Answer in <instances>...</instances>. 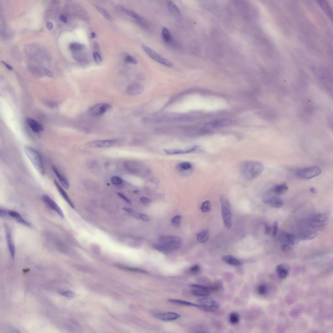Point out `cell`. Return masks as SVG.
<instances>
[{
	"label": "cell",
	"mask_w": 333,
	"mask_h": 333,
	"mask_svg": "<svg viewBox=\"0 0 333 333\" xmlns=\"http://www.w3.org/2000/svg\"><path fill=\"white\" fill-rule=\"evenodd\" d=\"M278 222L275 221L274 222L273 226V234L274 236H276L278 232Z\"/></svg>",
	"instance_id": "c3c4849f"
},
{
	"label": "cell",
	"mask_w": 333,
	"mask_h": 333,
	"mask_svg": "<svg viewBox=\"0 0 333 333\" xmlns=\"http://www.w3.org/2000/svg\"><path fill=\"white\" fill-rule=\"evenodd\" d=\"M167 6L169 10L172 13L177 15H179L180 11L179 7L175 3L171 1H168Z\"/></svg>",
	"instance_id": "4316f807"
},
{
	"label": "cell",
	"mask_w": 333,
	"mask_h": 333,
	"mask_svg": "<svg viewBox=\"0 0 333 333\" xmlns=\"http://www.w3.org/2000/svg\"><path fill=\"white\" fill-rule=\"evenodd\" d=\"M264 233L266 235H269L270 234L271 230V227L269 224L265 223H264Z\"/></svg>",
	"instance_id": "7dc6e473"
},
{
	"label": "cell",
	"mask_w": 333,
	"mask_h": 333,
	"mask_svg": "<svg viewBox=\"0 0 333 333\" xmlns=\"http://www.w3.org/2000/svg\"><path fill=\"white\" fill-rule=\"evenodd\" d=\"M142 48L149 57L158 63L168 67H171L173 66V64L172 62L162 57L156 52L147 45L143 44Z\"/></svg>",
	"instance_id": "52a82bcc"
},
{
	"label": "cell",
	"mask_w": 333,
	"mask_h": 333,
	"mask_svg": "<svg viewBox=\"0 0 333 333\" xmlns=\"http://www.w3.org/2000/svg\"><path fill=\"white\" fill-rule=\"evenodd\" d=\"M60 20L64 23H66L67 22V19L66 16L63 15H62L60 17Z\"/></svg>",
	"instance_id": "11a10c76"
},
{
	"label": "cell",
	"mask_w": 333,
	"mask_h": 333,
	"mask_svg": "<svg viewBox=\"0 0 333 333\" xmlns=\"http://www.w3.org/2000/svg\"><path fill=\"white\" fill-rule=\"evenodd\" d=\"M179 168L182 170H186L190 169L192 167L191 163L185 162L180 163L179 165Z\"/></svg>",
	"instance_id": "f35d334b"
},
{
	"label": "cell",
	"mask_w": 333,
	"mask_h": 333,
	"mask_svg": "<svg viewBox=\"0 0 333 333\" xmlns=\"http://www.w3.org/2000/svg\"><path fill=\"white\" fill-rule=\"evenodd\" d=\"M201 306L200 309L207 312H213L218 309L219 303L213 299L206 297H202L198 301Z\"/></svg>",
	"instance_id": "ba28073f"
},
{
	"label": "cell",
	"mask_w": 333,
	"mask_h": 333,
	"mask_svg": "<svg viewBox=\"0 0 333 333\" xmlns=\"http://www.w3.org/2000/svg\"><path fill=\"white\" fill-rule=\"evenodd\" d=\"M317 235V232L314 230H307L302 233L300 238L302 240H310L315 238Z\"/></svg>",
	"instance_id": "d4e9b609"
},
{
	"label": "cell",
	"mask_w": 333,
	"mask_h": 333,
	"mask_svg": "<svg viewBox=\"0 0 333 333\" xmlns=\"http://www.w3.org/2000/svg\"><path fill=\"white\" fill-rule=\"evenodd\" d=\"M139 191L138 190H135L134 191H133V193H134L136 194H138V193H139Z\"/></svg>",
	"instance_id": "94428289"
},
{
	"label": "cell",
	"mask_w": 333,
	"mask_h": 333,
	"mask_svg": "<svg viewBox=\"0 0 333 333\" xmlns=\"http://www.w3.org/2000/svg\"><path fill=\"white\" fill-rule=\"evenodd\" d=\"M140 200L142 203L145 204H148L150 202V201L148 198L144 197L141 198Z\"/></svg>",
	"instance_id": "f907efd6"
},
{
	"label": "cell",
	"mask_w": 333,
	"mask_h": 333,
	"mask_svg": "<svg viewBox=\"0 0 333 333\" xmlns=\"http://www.w3.org/2000/svg\"><path fill=\"white\" fill-rule=\"evenodd\" d=\"M276 271L280 278H285L288 275L289 267L285 264H280L276 267Z\"/></svg>",
	"instance_id": "cb8c5ba5"
},
{
	"label": "cell",
	"mask_w": 333,
	"mask_h": 333,
	"mask_svg": "<svg viewBox=\"0 0 333 333\" xmlns=\"http://www.w3.org/2000/svg\"><path fill=\"white\" fill-rule=\"evenodd\" d=\"M181 216L179 215L174 216L171 221L172 225L176 228H179L181 223Z\"/></svg>",
	"instance_id": "836d02e7"
},
{
	"label": "cell",
	"mask_w": 333,
	"mask_h": 333,
	"mask_svg": "<svg viewBox=\"0 0 333 333\" xmlns=\"http://www.w3.org/2000/svg\"><path fill=\"white\" fill-rule=\"evenodd\" d=\"M211 208V203L209 201H206L202 204L201 209L203 213H207L210 211Z\"/></svg>",
	"instance_id": "d6a6232c"
},
{
	"label": "cell",
	"mask_w": 333,
	"mask_h": 333,
	"mask_svg": "<svg viewBox=\"0 0 333 333\" xmlns=\"http://www.w3.org/2000/svg\"><path fill=\"white\" fill-rule=\"evenodd\" d=\"M122 210L129 213H132L134 212L132 208H129L124 207L122 208Z\"/></svg>",
	"instance_id": "816d5d0a"
},
{
	"label": "cell",
	"mask_w": 333,
	"mask_h": 333,
	"mask_svg": "<svg viewBox=\"0 0 333 333\" xmlns=\"http://www.w3.org/2000/svg\"><path fill=\"white\" fill-rule=\"evenodd\" d=\"M117 143V140H102L93 141L91 143V145L93 147L95 148H104L111 147L116 144Z\"/></svg>",
	"instance_id": "2e32d148"
},
{
	"label": "cell",
	"mask_w": 333,
	"mask_h": 333,
	"mask_svg": "<svg viewBox=\"0 0 333 333\" xmlns=\"http://www.w3.org/2000/svg\"><path fill=\"white\" fill-rule=\"evenodd\" d=\"M69 47L73 50L80 51L85 48V46L77 43H73L70 44Z\"/></svg>",
	"instance_id": "e575fe53"
},
{
	"label": "cell",
	"mask_w": 333,
	"mask_h": 333,
	"mask_svg": "<svg viewBox=\"0 0 333 333\" xmlns=\"http://www.w3.org/2000/svg\"><path fill=\"white\" fill-rule=\"evenodd\" d=\"M42 198L43 202L47 206L55 211L62 218H63L64 215L63 211L51 198L47 195H44L42 196Z\"/></svg>",
	"instance_id": "30bf717a"
},
{
	"label": "cell",
	"mask_w": 333,
	"mask_h": 333,
	"mask_svg": "<svg viewBox=\"0 0 333 333\" xmlns=\"http://www.w3.org/2000/svg\"><path fill=\"white\" fill-rule=\"evenodd\" d=\"M322 172V169L320 167L314 166L298 169L296 171L295 175L300 178L308 180L318 176Z\"/></svg>",
	"instance_id": "5b68a950"
},
{
	"label": "cell",
	"mask_w": 333,
	"mask_h": 333,
	"mask_svg": "<svg viewBox=\"0 0 333 333\" xmlns=\"http://www.w3.org/2000/svg\"><path fill=\"white\" fill-rule=\"evenodd\" d=\"M137 218L144 221L148 222L149 220V217L147 214L142 213H138L136 215Z\"/></svg>",
	"instance_id": "b9f144b4"
},
{
	"label": "cell",
	"mask_w": 333,
	"mask_h": 333,
	"mask_svg": "<svg viewBox=\"0 0 333 333\" xmlns=\"http://www.w3.org/2000/svg\"><path fill=\"white\" fill-rule=\"evenodd\" d=\"M47 27L48 29L49 30H52L53 29V24L51 21H48L47 24Z\"/></svg>",
	"instance_id": "db71d44e"
},
{
	"label": "cell",
	"mask_w": 333,
	"mask_h": 333,
	"mask_svg": "<svg viewBox=\"0 0 333 333\" xmlns=\"http://www.w3.org/2000/svg\"><path fill=\"white\" fill-rule=\"evenodd\" d=\"M209 238V232L207 230H205L198 233L197 236L198 241L201 243H203L206 242Z\"/></svg>",
	"instance_id": "484cf974"
},
{
	"label": "cell",
	"mask_w": 333,
	"mask_h": 333,
	"mask_svg": "<svg viewBox=\"0 0 333 333\" xmlns=\"http://www.w3.org/2000/svg\"><path fill=\"white\" fill-rule=\"evenodd\" d=\"M95 34L94 33L92 32L91 34V37L92 38H95Z\"/></svg>",
	"instance_id": "91938a15"
},
{
	"label": "cell",
	"mask_w": 333,
	"mask_h": 333,
	"mask_svg": "<svg viewBox=\"0 0 333 333\" xmlns=\"http://www.w3.org/2000/svg\"><path fill=\"white\" fill-rule=\"evenodd\" d=\"M258 294L261 295H265L267 291V286L264 284H262L258 286L257 289Z\"/></svg>",
	"instance_id": "d590c367"
},
{
	"label": "cell",
	"mask_w": 333,
	"mask_h": 333,
	"mask_svg": "<svg viewBox=\"0 0 333 333\" xmlns=\"http://www.w3.org/2000/svg\"><path fill=\"white\" fill-rule=\"evenodd\" d=\"M144 89V87L141 85L138 84H133L127 87L126 93L130 96L138 95L143 92Z\"/></svg>",
	"instance_id": "9a60e30c"
},
{
	"label": "cell",
	"mask_w": 333,
	"mask_h": 333,
	"mask_svg": "<svg viewBox=\"0 0 333 333\" xmlns=\"http://www.w3.org/2000/svg\"><path fill=\"white\" fill-rule=\"evenodd\" d=\"M169 301H170V302H172V303H176V304H182V305H185V306H189L195 307H198V308H200H200L201 307V306L200 305H198V304H194V303H191V302H189V301L182 300H177V299H170L169 300Z\"/></svg>",
	"instance_id": "f1b7e54d"
},
{
	"label": "cell",
	"mask_w": 333,
	"mask_h": 333,
	"mask_svg": "<svg viewBox=\"0 0 333 333\" xmlns=\"http://www.w3.org/2000/svg\"><path fill=\"white\" fill-rule=\"evenodd\" d=\"M122 180L120 177L117 176H114L112 177L111 182L114 185H118L121 184L122 183Z\"/></svg>",
	"instance_id": "74e56055"
},
{
	"label": "cell",
	"mask_w": 333,
	"mask_h": 333,
	"mask_svg": "<svg viewBox=\"0 0 333 333\" xmlns=\"http://www.w3.org/2000/svg\"><path fill=\"white\" fill-rule=\"evenodd\" d=\"M117 266L123 270L129 271L136 272L140 273L148 274V272L146 271L135 268H132L121 265H118Z\"/></svg>",
	"instance_id": "f546056e"
},
{
	"label": "cell",
	"mask_w": 333,
	"mask_h": 333,
	"mask_svg": "<svg viewBox=\"0 0 333 333\" xmlns=\"http://www.w3.org/2000/svg\"><path fill=\"white\" fill-rule=\"evenodd\" d=\"M93 58L95 62L98 64H100L102 62V58L100 56L98 53L95 52L93 54Z\"/></svg>",
	"instance_id": "f6af8a7d"
},
{
	"label": "cell",
	"mask_w": 333,
	"mask_h": 333,
	"mask_svg": "<svg viewBox=\"0 0 333 333\" xmlns=\"http://www.w3.org/2000/svg\"><path fill=\"white\" fill-rule=\"evenodd\" d=\"M117 195L120 197L122 198L123 199V200L127 202V203L129 204H131V201H130V200L129 198L126 197L125 195H124L123 194L121 193H118Z\"/></svg>",
	"instance_id": "681fc988"
},
{
	"label": "cell",
	"mask_w": 333,
	"mask_h": 333,
	"mask_svg": "<svg viewBox=\"0 0 333 333\" xmlns=\"http://www.w3.org/2000/svg\"><path fill=\"white\" fill-rule=\"evenodd\" d=\"M263 201L269 206L275 208H281L284 205V202L281 198L266 193L264 196Z\"/></svg>",
	"instance_id": "8fae6325"
},
{
	"label": "cell",
	"mask_w": 333,
	"mask_h": 333,
	"mask_svg": "<svg viewBox=\"0 0 333 333\" xmlns=\"http://www.w3.org/2000/svg\"><path fill=\"white\" fill-rule=\"evenodd\" d=\"M190 286L192 288V293L195 296L204 297L210 295V289L206 286L195 284Z\"/></svg>",
	"instance_id": "5bb4252c"
},
{
	"label": "cell",
	"mask_w": 333,
	"mask_h": 333,
	"mask_svg": "<svg viewBox=\"0 0 333 333\" xmlns=\"http://www.w3.org/2000/svg\"><path fill=\"white\" fill-rule=\"evenodd\" d=\"M45 72L47 75L49 77H53L52 74L50 71L48 69H45Z\"/></svg>",
	"instance_id": "6f0895ef"
},
{
	"label": "cell",
	"mask_w": 333,
	"mask_h": 333,
	"mask_svg": "<svg viewBox=\"0 0 333 333\" xmlns=\"http://www.w3.org/2000/svg\"><path fill=\"white\" fill-rule=\"evenodd\" d=\"M111 105L107 103H101L96 104L89 108L88 113L90 116H99L105 114L110 110Z\"/></svg>",
	"instance_id": "9c48e42d"
},
{
	"label": "cell",
	"mask_w": 333,
	"mask_h": 333,
	"mask_svg": "<svg viewBox=\"0 0 333 333\" xmlns=\"http://www.w3.org/2000/svg\"><path fill=\"white\" fill-rule=\"evenodd\" d=\"M199 148L198 146H195L186 150L181 149H164V151L166 154L169 155L184 154L191 153L195 151Z\"/></svg>",
	"instance_id": "d6986e66"
},
{
	"label": "cell",
	"mask_w": 333,
	"mask_h": 333,
	"mask_svg": "<svg viewBox=\"0 0 333 333\" xmlns=\"http://www.w3.org/2000/svg\"><path fill=\"white\" fill-rule=\"evenodd\" d=\"M1 62L2 63L4 64L5 66H6V67H7L8 69L10 70H13V68H12V67L10 65L6 63V62L4 61H2Z\"/></svg>",
	"instance_id": "9f6ffc18"
},
{
	"label": "cell",
	"mask_w": 333,
	"mask_h": 333,
	"mask_svg": "<svg viewBox=\"0 0 333 333\" xmlns=\"http://www.w3.org/2000/svg\"><path fill=\"white\" fill-rule=\"evenodd\" d=\"M229 320L230 323L233 324L238 323L239 321V317L238 314L236 312H232L230 314Z\"/></svg>",
	"instance_id": "4dcf8cb0"
},
{
	"label": "cell",
	"mask_w": 333,
	"mask_h": 333,
	"mask_svg": "<svg viewBox=\"0 0 333 333\" xmlns=\"http://www.w3.org/2000/svg\"><path fill=\"white\" fill-rule=\"evenodd\" d=\"M328 220L326 214L320 213L314 216L310 220V226L316 231H322L325 228Z\"/></svg>",
	"instance_id": "8992f818"
},
{
	"label": "cell",
	"mask_w": 333,
	"mask_h": 333,
	"mask_svg": "<svg viewBox=\"0 0 333 333\" xmlns=\"http://www.w3.org/2000/svg\"><path fill=\"white\" fill-rule=\"evenodd\" d=\"M96 8L98 11L107 19L110 21L112 20V18L111 15L105 9L98 6H96Z\"/></svg>",
	"instance_id": "1f68e13d"
},
{
	"label": "cell",
	"mask_w": 333,
	"mask_h": 333,
	"mask_svg": "<svg viewBox=\"0 0 333 333\" xmlns=\"http://www.w3.org/2000/svg\"><path fill=\"white\" fill-rule=\"evenodd\" d=\"M27 122L30 128L34 132H39L44 130V127L41 124L32 118L28 119Z\"/></svg>",
	"instance_id": "7402d4cb"
},
{
	"label": "cell",
	"mask_w": 333,
	"mask_h": 333,
	"mask_svg": "<svg viewBox=\"0 0 333 333\" xmlns=\"http://www.w3.org/2000/svg\"><path fill=\"white\" fill-rule=\"evenodd\" d=\"M160 244L168 253L178 250L181 248L182 240L178 236H161L158 239Z\"/></svg>",
	"instance_id": "7a4b0ae2"
},
{
	"label": "cell",
	"mask_w": 333,
	"mask_h": 333,
	"mask_svg": "<svg viewBox=\"0 0 333 333\" xmlns=\"http://www.w3.org/2000/svg\"><path fill=\"white\" fill-rule=\"evenodd\" d=\"M200 269L201 267L198 264H196L191 267L190 271L193 273H196L200 271Z\"/></svg>",
	"instance_id": "bcb514c9"
},
{
	"label": "cell",
	"mask_w": 333,
	"mask_h": 333,
	"mask_svg": "<svg viewBox=\"0 0 333 333\" xmlns=\"http://www.w3.org/2000/svg\"><path fill=\"white\" fill-rule=\"evenodd\" d=\"M52 170H53L56 175L57 177L62 185L66 189L69 188V183L66 177L62 175L59 170L56 166H53Z\"/></svg>",
	"instance_id": "ffe728a7"
},
{
	"label": "cell",
	"mask_w": 333,
	"mask_h": 333,
	"mask_svg": "<svg viewBox=\"0 0 333 333\" xmlns=\"http://www.w3.org/2000/svg\"><path fill=\"white\" fill-rule=\"evenodd\" d=\"M310 191L311 193L313 194H315L317 192L316 190V189L313 187L311 188L310 189Z\"/></svg>",
	"instance_id": "680465c9"
},
{
	"label": "cell",
	"mask_w": 333,
	"mask_h": 333,
	"mask_svg": "<svg viewBox=\"0 0 333 333\" xmlns=\"http://www.w3.org/2000/svg\"><path fill=\"white\" fill-rule=\"evenodd\" d=\"M264 165L259 162L247 161L243 162L240 166L241 175L247 180H253L259 177L264 170Z\"/></svg>",
	"instance_id": "6da1fadb"
},
{
	"label": "cell",
	"mask_w": 333,
	"mask_h": 333,
	"mask_svg": "<svg viewBox=\"0 0 333 333\" xmlns=\"http://www.w3.org/2000/svg\"><path fill=\"white\" fill-rule=\"evenodd\" d=\"M153 247L155 249V250L161 252L164 254L167 255L169 253L160 244H154L153 245Z\"/></svg>",
	"instance_id": "8d00e7d4"
},
{
	"label": "cell",
	"mask_w": 333,
	"mask_h": 333,
	"mask_svg": "<svg viewBox=\"0 0 333 333\" xmlns=\"http://www.w3.org/2000/svg\"><path fill=\"white\" fill-rule=\"evenodd\" d=\"M222 259L224 262L230 265L233 266H241L242 264L240 261L236 259V258L231 256V255H227V256H223Z\"/></svg>",
	"instance_id": "603a6c76"
},
{
	"label": "cell",
	"mask_w": 333,
	"mask_h": 333,
	"mask_svg": "<svg viewBox=\"0 0 333 333\" xmlns=\"http://www.w3.org/2000/svg\"><path fill=\"white\" fill-rule=\"evenodd\" d=\"M4 228L6 242L11 258L12 259L14 260L15 258V250L14 243L12 239L11 230L10 227L6 224L4 225Z\"/></svg>",
	"instance_id": "7c38bea8"
},
{
	"label": "cell",
	"mask_w": 333,
	"mask_h": 333,
	"mask_svg": "<svg viewBox=\"0 0 333 333\" xmlns=\"http://www.w3.org/2000/svg\"><path fill=\"white\" fill-rule=\"evenodd\" d=\"M54 183L56 188H57L58 190V191L59 193H60L62 196L63 197L64 199V200L67 202V203L69 204L71 207L74 208V205L66 191L64 190L62 188L61 186L56 181V180H54Z\"/></svg>",
	"instance_id": "44dd1931"
},
{
	"label": "cell",
	"mask_w": 333,
	"mask_h": 333,
	"mask_svg": "<svg viewBox=\"0 0 333 333\" xmlns=\"http://www.w3.org/2000/svg\"><path fill=\"white\" fill-rule=\"evenodd\" d=\"M162 37L164 41L167 43H169L172 41V36L170 32L165 27H163L162 29Z\"/></svg>",
	"instance_id": "83f0119b"
},
{
	"label": "cell",
	"mask_w": 333,
	"mask_h": 333,
	"mask_svg": "<svg viewBox=\"0 0 333 333\" xmlns=\"http://www.w3.org/2000/svg\"><path fill=\"white\" fill-rule=\"evenodd\" d=\"M59 294L63 296L69 298H72L74 296V292L70 291H61Z\"/></svg>",
	"instance_id": "60d3db41"
},
{
	"label": "cell",
	"mask_w": 333,
	"mask_h": 333,
	"mask_svg": "<svg viewBox=\"0 0 333 333\" xmlns=\"http://www.w3.org/2000/svg\"><path fill=\"white\" fill-rule=\"evenodd\" d=\"M16 220L18 223L22 224L23 225L29 227L31 226V224L24 219L21 216L19 218Z\"/></svg>",
	"instance_id": "7bdbcfd3"
},
{
	"label": "cell",
	"mask_w": 333,
	"mask_h": 333,
	"mask_svg": "<svg viewBox=\"0 0 333 333\" xmlns=\"http://www.w3.org/2000/svg\"><path fill=\"white\" fill-rule=\"evenodd\" d=\"M0 214L1 217H4L8 215V211L4 209H1L0 211Z\"/></svg>",
	"instance_id": "f5cc1de1"
},
{
	"label": "cell",
	"mask_w": 333,
	"mask_h": 333,
	"mask_svg": "<svg viewBox=\"0 0 333 333\" xmlns=\"http://www.w3.org/2000/svg\"><path fill=\"white\" fill-rule=\"evenodd\" d=\"M24 150L36 170L41 175H43L45 172L44 166L41 155L39 152L29 146H25Z\"/></svg>",
	"instance_id": "3957f363"
},
{
	"label": "cell",
	"mask_w": 333,
	"mask_h": 333,
	"mask_svg": "<svg viewBox=\"0 0 333 333\" xmlns=\"http://www.w3.org/2000/svg\"><path fill=\"white\" fill-rule=\"evenodd\" d=\"M125 60L127 63L136 64L137 63V61L136 59L131 56H127L125 58Z\"/></svg>",
	"instance_id": "ee69618b"
},
{
	"label": "cell",
	"mask_w": 333,
	"mask_h": 333,
	"mask_svg": "<svg viewBox=\"0 0 333 333\" xmlns=\"http://www.w3.org/2000/svg\"><path fill=\"white\" fill-rule=\"evenodd\" d=\"M8 215L10 217L13 218L15 220L19 218L21 216V214L16 211H8Z\"/></svg>",
	"instance_id": "ab89813d"
},
{
	"label": "cell",
	"mask_w": 333,
	"mask_h": 333,
	"mask_svg": "<svg viewBox=\"0 0 333 333\" xmlns=\"http://www.w3.org/2000/svg\"><path fill=\"white\" fill-rule=\"evenodd\" d=\"M288 190V187L284 183L279 184L274 186L266 192L270 194H274L276 195H281L285 193Z\"/></svg>",
	"instance_id": "ac0fdd59"
},
{
	"label": "cell",
	"mask_w": 333,
	"mask_h": 333,
	"mask_svg": "<svg viewBox=\"0 0 333 333\" xmlns=\"http://www.w3.org/2000/svg\"><path fill=\"white\" fill-rule=\"evenodd\" d=\"M220 200L223 223L226 228L230 229L232 225L231 205L228 198L225 196H221Z\"/></svg>",
	"instance_id": "277c9868"
},
{
	"label": "cell",
	"mask_w": 333,
	"mask_h": 333,
	"mask_svg": "<svg viewBox=\"0 0 333 333\" xmlns=\"http://www.w3.org/2000/svg\"><path fill=\"white\" fill-rule=\"evenodd\" d=\"M154 316L156 318L165 321H172L175 320L180 317V314L173 312H170L164 314H155Z\"/></svg>",
	"instance_id": "e0dca14e"
},
{
	"label": "cell",
	"mask_w": 333,
	"mask_h": 333,
	"mask_svg": "<svg viewBox=\"0 0 333 333\" xmlns=\"http://www.w3.org/2000/svg\"><path fill=\"white\" fill-rule=\"evenodd\" d=\"M280 241L281 245L288 246L293 248L298 243V239L296 236L289 234H283L280 236Z\"/></svg>",
	"instance_id": "4fadbf2b"
}]
</instances>
